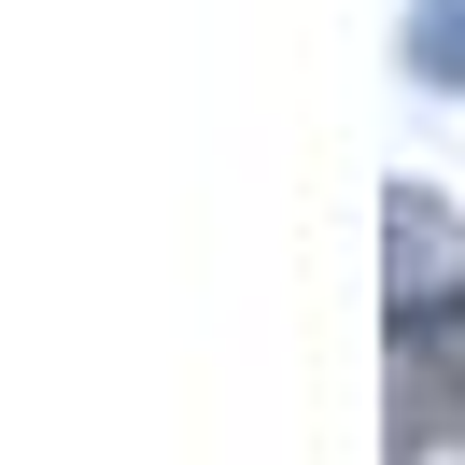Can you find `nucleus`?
Masks as SVG:
<instances>
[{
  "label": "nucleus",
  "instance_id": "nucleus-1",
  "mask_svg": "<svg viewBox=\"0 0 465 465\" xmlns=\"http://www.w3.org/2000/svg\"><path fill=\"white\" fill-rule=\"evenodd\" d=\"M395 423L409 437H465V296L395 311Z\"/></svg>",
  "mask_w": 465,
  "mask_h": 465
},
{
  "label": "nucleus",
  "instance_id": "nucleus-2",
  "mask_svg": "<svg viewBox=\"0 0 465 465\" xmlns=\"http://www.w3.org/2000/svg\"><path fill=\"white\" fill-rule=\"evenodd\" d=\"M409 71L423 85H465V0H423L409 15Z\"/></svg>",
  "mask_w": 465,
  "mask_h": 465
}]
</instances>
